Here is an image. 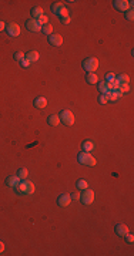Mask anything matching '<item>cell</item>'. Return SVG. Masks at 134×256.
<instances>
[{"instance_id": "1", "label": "cell", "mask_w": 134, "mask_h": 256, "mask_svg": "<svg viewBox=\"0 0 134 256\" xmlns=\"http://www.w3.org/2000/svg\"><path fill=\"white\" fill-rule=\"evenodd\" d=\"M16 191L19 192V194H26V195H31L33 192H35L36 186L35 184L31 181H27V179H23V181H20L19 186L17 188H14Z\"/></svg>"}, {"instance_id": "2", "label": "cell", "mask_w": 134, "mask_h": 256, "mask_svg": "<svg viewBox=\"0 0 134 256\" xmlns=\"http://www.w3.org/2000/svg\"><path fill=\"white\" fill-rule=\"evenodd\" d=\"M77 159L81 165H87V167H94L97 164L96 158H94L90 152H84V151H81L80 154L77 155Z\"/></svg>"}, {"instance_id": "3", "label": "cell", "mask_w": 134, "mask_h": 256, "mask_svg": "<svg viewBox=\"0 0 134 256\" xmlns=\"http://www.w3.org/2000/svg\"><path fill=\"white\" fill-rule=\"evenodd\" d=\"M59 117H60V121L64 125H73L74 124V115H73V112L70 110H63L59 114Z\"/></svg>"}, {"instance_id": "4", "label": "cell", "mask_w": 134, "mask_h": 256, "mask_svg": "<svg viewBox=\"0 0 134 256\" xmlns=\"http://www.w3.org/2000/svg\"><path fill=\"white\" fill-rule=\"evenodd\" d=\"M83 68L86 71H88V73H93V71H96L99 68V60L94 59V57H88V59H86L83 61Z\"/></svg>"}, {"instance_id": "5", "label": "cell", "mask_w": 134, "mask_h": 256, "mask_svg": "<svg viewBox=\"0 0 134 256\" xmlns=\"http://www.w3.org/2000/svg\"><path fill=\"white\" fill-rule=\"evenodd\" d=\"M113 6H114V9L126 13L127 10H130L131 6H133V2H127V0H114V2H113Z\"/></svg>"}, {"instance_id": "6", "label": "cell", "mask_w": 134, "mask_h": 256, "mask_svg": "<svg viewBox=\"0 0 134 256\" xmlns=\"http://www.w3.org/2000/svg\"><path fill=\"white\" fill-rule=\"evenodd\" d=\"M80 201H81V202H83L84 205L93 204V201H94V192L91 191V189H84L83 195H80Z\"/></svg>"}, {"instance_id": "7", "label": "cell", "mask_w": 134, "mask_h": 256, "mask_svg": "<svg viewBox=\"0 0 134 256\" xmlns=\"http://www.w3.org/2000/svg\"><path fill=\"white\" fill-rule=\"evenodd\" d=\"M26 29L29 31H33V33H37V31H41V24L35 19H30L26 22Z\"/></svg>"}, {"instance_id": "8", "label": "cell", "mask_w": 134, "mask_h": 256, "mask_svg": "<svg viewBox=\"0 0 134 256\" xmlns=\"http://www.w3.org/2000/svg\"><path fill=\"white\" fill-rule=\"evenodd\" d=\"M6 31L9 36L12 37H17L20 34V26L16 24V23H10V24H6Z\"/></svg>"}, {"instance_id": "9", "label": "cell", "mask_w": 134, "mask_h": 256, "mask_svg": "<svg viewBox=\"0 0 134 256\" xmlns=\"http://www.w3.org/2000/svg\"><path fill=\"white\" fill-rule=\"evenodd\" d=\"M49 43L54 47H60L63 44V37L60 34H50L49 36Z\"/></svg>"}, {"instance_id": "10", "label": "cell", "mask_w": 134, "mask_h": 256, "mask_svg": "<svg viewBox=\"0 0 134 256\" xmlns=\"http://www.w3.org/2000/svg\"><path fill=\"white\" fill-rule=\"evenodd\" d=\"M70 202H72V196L69 194H62L59 198H57V204L60 206H69Z\"/></svg>"}, {"instance_id": "11", "label": "cell", "mask_w": 134, "mask_h": 256, "mask_svg": "<svg viewBox=\"0 0 134 256\" xmlns=\"http://www.w3.org/2000/svg\"><path fill=\"white\" fill-rule=\"evenodd\" d=\"M20 181H22V179H20L17 175L7 176V179H6V185H7V186H10V188H17V186H19V184H20Z\"/></svg>"}, {"instance_id": "12", "label": "cell", "mask_w": 134, "mask_h": 256, "mask_svg": "<svg viewBox=\"0 0 134 256\" xmlns=\"http://www.w3.org/2000/svg\"><path fill=\"white\" fill-rule=\"evenodd\" d=\"M114 231H115V233L119 235V236H126V235L128 233V228H127V225H124V223H119V225H115Z\"/></svg>"}, {"instance_id": "13", "label": "cell", "mask_w": 134, "mask_h": 256, "mask_svg": "<svg viewBox=\"0 0 134 256\" xmlns=\"http://www.w3.org/2000/svg\"><path fill=\"white\" fill-rule=\"evenodd\" d=\"M39 57H40V54H39L37 51H35V50H33V51H29L27 54H26L24 59H26V60H29L30 63H36V61L39 60Z\"/></svg>"}, {"instance_id": "14", "label": "cell", "mask_w": 134, "mask_h": 256, "mask_svg": "<svg viewBox=\"0 0 134 256\" xmlns=\"http://www.w3.org/2000/svg\"><path fill=\"white\" fill-rule=\"evenodd\" d=\"M104 96H106L107 100H110V101H115V100H119L120 97H121V94H120L117 90H113V91H109V93H106Z\"/></svg>"}, {"instance_id": "15", "label": "cell", "mask_w": 134, "mask_h": 256, "mask_svg": "<svg viewBox=\"0 0 134 256\" xmlns=\"http://www.w3.org/2000/svg\"><path fill=\"white\" fill-rule=\"evenodd\" d=\"M47 123H49V125H51V127H57L60 124V117L56 114H51V115H49V118H47Z\"/></svg>"}, {"instance_id": "16", "label": "cell", "mask_w": 134, "mask_h": 256, "mask_svg": "<svg viewBox=\"0 0 134 256\" xmlns=\"http://www.w3.org/2000/svg\"><path fill=\"white\" fill-rule=\"evenodd\" d=\"M47 105V100L44 97H37L35 100V107L36 108H44Z\"/></svg>"}, {"instance_id": "17", "label": "cell", "mask_w": 134, "mask_h": 256, "mask_svg": "<svg viewBox=\"0 0 134 256\" xmlns=\"http://www.w3.org/2000/svg\"><path fill=\"white\" fill-rule=\"evenodd\" d=\"M31 16H33V19L35 20H39L43 16V10H41V7H33L31 9Z\"/></svg>"}, {"instance_id": "18", "label": "cell", "mask_w": 134, "mask_h": 256, "mask_svg": "<svg viewBox=\"0 0 134 256\" xmlns=\"http://www.w3.org/2000/svg\"><path fill=\"white\" fill-rule=\"evenodd\" d=\"M86 81H87L88 84H96V83H99V77H97L94 73H88L87 77H86Z\"/></svg>"}, {"instance_id": "19", "label": "cell", "mask_w": 134, "mask_h": 256, "mask_svg": "<svg viewBox=\"0 0 134 256\" xmlns=\"http://www.w3.org/2000/svg\"><path fill=\"white\" fill-rule=\"evenodd\" d=\"M115 80L119 81L120 84H128V83H130V77H128L127 74H124V73H123V74H120L119 77H115Z\"/></svg>"}, {"instance_id": "20", "label": "cell", "mask_w": 134, "mask_h": 256, "mask_svg": "<svg viewBox=\"0 0 134 256\" xmlns=\"http://www.w3.org/2000/svg\"><path fill=\"white\" fill-rule=\"evenodd\" d=\"M81 148H83V151L84 152H88V151H91V149L94 148V144L91 141H84L83 144H81Z\"/></svg>"}, {"instance_id": "21", "label": "cell", "mask_w": 134, "mask_h": 256, "mask_svg": "<svg viewBox=\"0 0 134 256\" xmlns=\"http://www.w3.org/2000/svg\"><path fill=\"white\" fill-rule=\"evenodd\" d=\"M41 31H43L44 34H47V36H50V34H53V26L47 23V24L41 26Z\"/></svg>"}, {"instance_id": "22", "label": "cell", "mask_w": 134, "mask_h": 256, "mask_svg": "<svg viewBox=\"0 0 134 256\" xmlns=\"http://www.w3.org/2000/svg\"><path fill=\"white\" fill-rule=\"evenodd\" d=\"M117 91H119L121 96L123 94H127L128 91H130V86H128V84H120L119 88H117Z\"/></svg>"}, {"instance_id": "23", "label": "cell", "mask_w": 134, "mask_h": 256, "mask_svg": "<svg viewBox=\"0 0 134 256\" xmlns=\"http://www.w3.org/2000/svg\"><path fill=\"white\" fill-rule=\"evenodd\" d=\"M56 16H59L60 19H63V17H67V16H69V10H67V9H66L64 6H63L62 9H60L59 12L56 13Z\"/></svg>"}, {"instance_id": "24", "label": "cell", "mask_w": 134, "mask_h": 256, "mask_svg": "<svg viewBox=\"0 0 134 256\" xmlns=\"http://www.w3.org/2000/svg\"><path fill=\"white\" fill-rule=\"evenodd\" d=\"M87 186H88V184H87L86 179H78L77 181V188L78 189H83V191H84V189H87Z\"/></svg>"}, {"instance_id": "25", "label": "cell", "mask_w": 134, "mask_h": 256, "mask_svg": "<svg viewBox=\"0 0 134 256\" xmlns=\"http://www.w3.org/2000/svg\"><path fill=\"white\" fill-rule=\"evenodd\" d=\"M17 174H19L17 176H19L20 179H26V178H27V175H29V171L26 170V168H22V170H19V172H17Z\"/></svg>"}, {"instance_id": "26", "label": "cell", "mask_w": 134, "mask_h": 256, "mask_svg": "<svg viewBox=\"0 0 134 256\" xmlns=\"http://www.w3.org/2000/svg\"><path fill=\"white\" fill-rule=\"evenodd\" d=\"M99 90H100V93H101V94H106L107 93V83H106V81L99 83Z\"/></svg>"}, {"instance_id": "27", "label": "cell", "mask_w": 134, "mask_h": 256, "mask_svg": "<svg viewBox=\"0 0 134 256\" xmlns=\"http://www.w3.org/2000/svg\"><path fill=\"white\" fill-rule=\"evenodd\" d=\"M62 7H63V3H53V4H51V12L56 14V13L59 12Z\"/></svg>"}, {"instance_id": "28", "label": "cell", "mask_w": 134, "mask_h": 256, "mask_svg": "<svg viewBox=\"0 0 134 256\" xmlns=\"http://www.w3.org/2000/svg\"><path fill=\"white\" fill-rule=\"evenodd\" d=\"M114 80H115L114 73H109V74H106V83H113Z\"/></svg>"}, {"instance_id": "29", "label": "cell", "mask_w": 134, "mask_h": 256, "mask_svg": "<svg viewBox=\"0 0 134 256\" xmlns=\"http://www.w3.org/2000/svg\"><path fill=\"white\" fill-rule=\"evenodd\" d=\"M37 22L40 23L41 26H44V24H47V23H49V17H47L46 14H43V16H41V17H40V19L37 20Z\"/></svg>"}, {"instance_id": "30", "label": "cell", "mask_w": 134, "mask_h": 256, "mask_svg": "<svg viewBox=\"0 0 134 256\" xmlns=\"http://www.w3.org/2000/svg\"><path fill=\"white\" fill-rule=\"evenodd\" d=\"M14 60H17V61H22V60H24V54H23L22 51H17L14 54Z\"/></svg>"}, {"instance_id": "31", "label": "cell", "mask_w": 134, "mask_h": 256, "mask_svg": "<svg viewBox=\"0 0 134 256\" xmlns=\"http://www.w3.org/2000/svg\"><path fill=\"white\" fill-rule=\"evenodd\" d=\"M126 19H127V20H133L134 19V12L131 9L126 12Z\"/></svg>"}, {"instance_id": "32", "label": "cell", "mask_w": 134, "mask_h": 256, "mask_svg": "<svg viewBox=\"0 0 134 256\" xmlns=\"http://www.w3.org/2000/svg\"><path fill=\"white\" fill-rule=\"evenodd\" d=\"M107 101H109V100H107V97L104 96V94H101V96L99 97V102H100V104H103V105H104Z\"/></svg>"}, {"instance_id": "33", "label": "cell", "mask_w": 134, "mask_h": 256, "mask_svg": "<svg viewBox=\"0 0 134 256\" xmlns=\"http://www.w3.org/2000/svg\"><path fill=\"white\" fill-rule=\"evenodd\" d=\"M126 241H127L128 242V243H133V242H134V236H133V235H130V233H127V235H126Z\"/></svg>"}, {"instance_id": "34", "label": "cell", "mask_w": 134, "mask_h": 256, "mask_svg": "<svg viewBox=\"0 0 134 256\" xmlns=\"http://www.w3.org/2000/svg\"><path fill=\"white\" fill-rule=\"evenodd\" d=\"M70 22H72L70 16H67V17H63V19H62V23H63V24H69Z\"/></svg>"}, {"instance_id": "35", "label": "cell", "mask_w": 134, "mask_h": 256, "mask_svg": "<svg viewBox=\"0 0 134 256\" xmlns=\"http://www.w3.org/2000/svg\"><path fill=\"white\" fill-rule=\"evenodd\" d=\"M20 64H22L23 65V67H24V68H27L29 67V65H30V61H29V60H22V61H20Z\"/></svg>"}, {"instance_id": "36", "label": "cell", "mask_w": 134, "mask_h": 256, "mask_svg": "<svg viewBox=\"0 0 134 256\" xmlns=\"http://www.w3.org/2000/svg\"><path fill=\"white\" fill-rule=\"evenodd\" d=\"M70 196H72V201H80V194H77V192L73 194V195H70Z\"/></svg>"}, {"instance_id": "37", "label": "cell", "mask_w": 134, "mask_h": 256, "mask_svg": "<svg viewBox=\"0 0 134 256\" xmlns=\"http://www.w3.org/2000/svg\"><path fill=\"white\" fill-rule=\"evenodd\" d=\"M3 30H6V24H4V22L0 20V31H3Z\"/></svg>"}, {"instance_id": "38", "label": "cell", "mask_w": 134, "mask_h": 256, "mask_svg": "<svg viewBox=\"0 0 134 256\" xmlns=\"http://www.w3.org/2000/svg\"><path fill=\"white\" fill-rule=\"evenodd\" d=\"M3 250H4V243L0 241V253H3Z\"/></svg>"}]
</instances>
